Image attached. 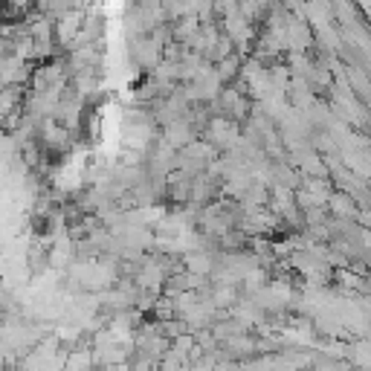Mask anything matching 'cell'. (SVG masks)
I'll return each instance as SVG.
<instances>
[{
	"instance_id": "cell-1",
	"label": "cell",
	"mask_w": 371,
	"mask_h": 371,
	"mask_svg": "<svg viewBox=\"0 0 371 371\" xmlns=\"http://www.w3.org/2000/svg\"><path fill=\"white\" fill-rule=\"evenodd\" d=\"M241 64H244V58L238 56V53H232L229 58H224V61H218L215 64V76L220 79V84H229V82H238V73H241Z\"/></svg>"
}]
</instances>
